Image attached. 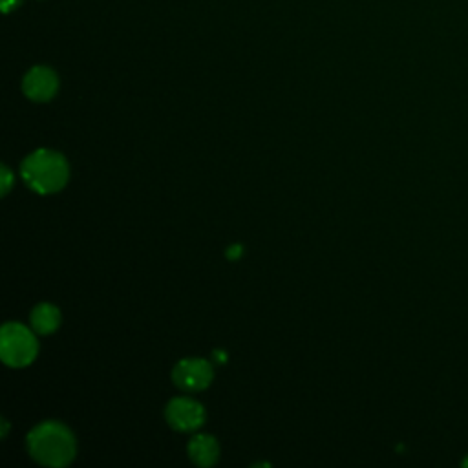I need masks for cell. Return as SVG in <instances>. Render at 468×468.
<instances>
[{
    "instance_id": "obj_1",
    "label": "cell",
    "mask_w": 468,
    "mask_h": 468,
    "mask_svg": "<svg viewBox=\"0 0 468 468\" xmlns=\"http://www.w3.org/2000/svg\"><path fill=\"white\" fill-rule=\"evenodd\" d=\"M27 448L31 457L46 466H66L75 457L73 433L58 422H42L33 428Z\"/></svg>"
},
{
    "instance_id": "obj_2",
    "label": "cell",
    "mask_w": 468,
    "mask_h": 468,
    "mask_svg": "<svg viewBox=\"0 0 468 468\" xmlns=\"http://www.w3.org/2000/svg\"><path fill=\"white\" fill-rule=\"evenodd\" d=\"M24 181L38 194H53L68 181V163L53 150H37L20 166Z\"/></svg>"
},
{
    "instance_id": "obj_3",
    "label": "cell",
    "mask_w": 468,
    "mask_h": 468,
    "mask_svg": "<svg viewBox=\"0 0 468 468\" xmlns=\"http://www.w3.org/2000/svg\"><path fill=\"white\" fill-rule=\"evenodd\" d=\"M37 351H38L37 338L27 327L16 322L5 324L2 327L0 355L7 366L24 367L33 362V358L37 356Z\"/></svg>"
},
{
    "instance_id": "obj_4",
    "label": "cell",
    "mask_w": 468,
    "mask_h": 468,
    "mask_svg": "<svg viewBox=\"0 0 468 468\" xmlns=\"http://www.w3.org/2000/svg\"><path fill=\"white\" fill-rule=\"evenodd\" d=\"M212 366L201 358H185L174 367L172 378L185 391H199L212 380Z\"/></svg>"
},
{
    "instance_id": "obj_5",
    "label": "cell",
    "mask_w": 468,
    "mask_h": 468,
    "mask_svg": "<svg viewBox=\"0 0 468 468\" xmlns=\"http://www.w3.org/2000/svg\"><path fill=\"white\" fill-rule=\"evenodd\" d=\"M166 420L177 431H192L203 424L205 410L192 399L177 397L166 406Z\"/></svg>"
},
{
    "instance_id": "obj_6",
    "label": "cell",
    "mask_w": 468,
    "mask_h": 468,
    "mask_svg": "<svg viewBox=\"0 0 468 468\" xmlns=\"http://www.w3.org/2000/svg\"><path fill=\"white\" fill-rule=\"evenodd\" d=\"M22 88H24V93L31 101L46 102L57 93L58 79L53 69H49L46 66H35L26 73Z\"/></svg>"
},
{
    "instance_id": "obj_7",
    "label": "cell",
    "mask_w": 468,
    "mask_h": 468,
    "mask_svg": "<svg viewBox=\"0 0 468 468\" xmlns=\"http://www.w3.org/2000/svg\"><path fill=\"white\" fill-rule=\"evenodd\" d=\"M188 455L199 466H212L219 457L216 439L210 435H196L188 442Z\"/></svg>"
},
{
    "instance_id": "obj_8",
    "label": "cell",
    "mask_w": 468,
    "mask_h": 468,
    "mask_svg": "<svg viewBox=\"0 0 468 468\" xmlns=\"http://www.w3.org/2000/svg\"><path fill=\"white\" fill-rule=\"evenodd\" d=\"M58 322H60V313L51 303H40L31 313V325L38 335L53 333L58 327Z\"/></svg>"
},
{
    "instance_id": "obj_9",
    "label": "cell",
    "mask_w": 468,
    "mask_h": 468,
    "mask_svg": "<svg viewBox=\"0 0 468 468\" xmlns=\"http://www.w3.org/2000/svg\"><path fill=\"white\" fill-rule=\"evenodd\" d=\"M11 181H13V176H11L9 168H7V166H2V194H7V192H9Z\"/></svg>"
},
{
    "instance_id": "obj_10",
    "label": "cell",
    "mask_w": 468,
    "mask_h": 468,
    "mask_svg": "<svg viewBox=\"0 0 468 468\" xmlns=\"http://www.w3.org/2000/svg\"><path fill=\"white\" fill-rule=\"evenodd\" d=\"M22 4V0H2V11L9 13L13 9H16Z\"/></svg>"
},
{
    "instance_id": "obj_11",
    "label": "cell",
    "mask_w": 468,
    "mask_h": 468,
    "mask_svg": "<svg viewBox=\"0 0 468 468\" xmlns=\"http://www.w3.org/2000/svg\"><path fill=\"white\" fill-rule=\"evenodd\" d=\"M239 252H241V247H239V245H234V247H230V250H229V258H236Z\"/></svg>"
},
{
    "instance_id": "obj_12",
    "label": "cell",
    "mask_w": 468,
    "mask_h": 468,
    "mask_svg": "<svg viewBox=\"0 0 468 468\" xmlns=\"http://www.w3.org/2000/svg\"><path fill=\"white\" fill-rule=\"evenodd\" d=\"M214 356H216V360H221V362L225 360V355H223V351H216V353H214Z\"/></svg>"
}]
</instances>
